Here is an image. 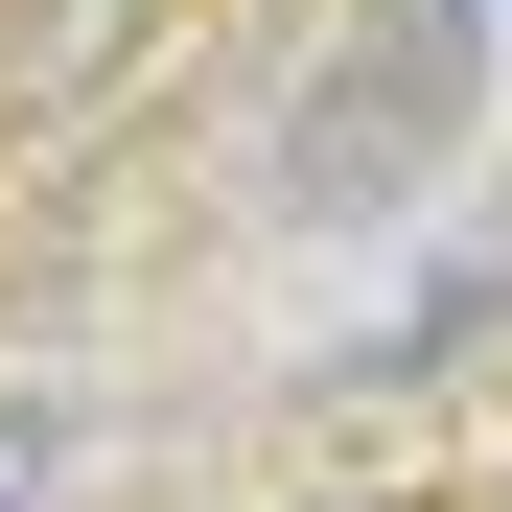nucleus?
<instances>
[{
    "mask_svg": "<svg viewBox=\"0 0 512 512\" xmlns=\"http://www.w3.org/2000/svg\"><path fill=\"white\" fill-rule=\"evenodd\" d=\"M466 47H489V0H396V24H373V47L303 94V210H373L396 163L466 117Z\"/></svg>",
    "mask_w": 512,
    "mask_h": 512,
    "instance_id": "nucleus-1",
    "label": "nucleus"
},
{
    "mask_svg": "<svg viewBox=\"0 0 512 512\" xmlns=\"http://www.w3.org/2000/svg\"><path fill=\"white\" fill-rule=\"evenodd\" d=\"M47 489V396H0V512H24Z\"/></svg>",
    "mask_w": 512,
    "mask_h": 512,
    "instance_id": "nucleus-2",
    "label": "nucleus"
}]
</instances>
